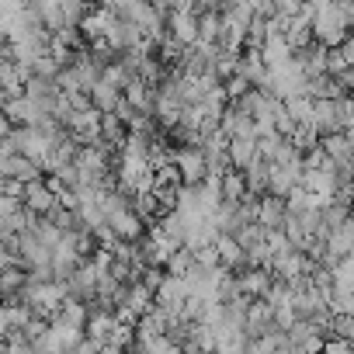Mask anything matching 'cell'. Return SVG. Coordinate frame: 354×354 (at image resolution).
<instances>
[{
	"label": "cell",
	"instance_id": "cell-18",
	"mask_svg": "<svg viewBox=\"0 0 354 354\" xmlns=\"http://www.w3.org/2000/svg\"><path fill=\"white\" fill-rule=\"evenodd\" d=\"M25 4L35 11V18L42 21V28H49V32L63 28V11H59V0H25Z\"/></svg>",
	"mask_w": 354,
	"mask_h": 354
},
{
	"label": "cell",
	"instance_id": "cell-15",
	"mask_svg": "<svg viewBox=\"0 0 354 354\" xmlns=\"http://www.w3.org/2000/svg\"><path fill=\"white\" fill-rule=\"evenodd\" d=\"M212 247H216V257H219V264H223V268H230V271L243 268V247L236 243V236H233V233H216Z\"/></svg>",
	"mask_w": 354,
	"mask_h": 354
},
{
	"label": "cell",
	"instance_id": "cell-14",
	"mask_svg": "<svg viewBox=\"0 0 354 354\" xmlns=\"http://www.w3.org/2000/svg\"><path fill=\"white\" fill-rule=\"evenodd\" d=\"M226 156H230V167L243 170L257 156V139L254 136H230L226 139Z\"/></svg>",
	"mask_w": 354,
	"mask_h": 354
},
{
	"label": "cell",
	"instance_id": "cell-22",
	"mask_svg": "<svg viewBox=\"0 0 354 354\" xmlns=\"http://www.w3.org/2000/svg\"><path fill=\"white\" fill-rule=\"evenodd\" d=\"M0 39H8V15L0 11Z\"/></svg>",
	"mask_w": 354,
	"mask_h": 354
},
{
	"label": "cell",
	"instance_id": "cell-1",
	"mask_svg": "<svg viewBox=\"0 0 354 354\" xmlns=\"http://www.w3.org/2000/svg\"><path fill=\"white\" fill-rule=\"evenodd\" d=\"M347 28H351V21L340 15V8L333 4H323L319 11H313V18H309V32H313V42H319V46H337V42H344L347 39Z\"/></svg>",
	"mask_w": 354,
	"mask_h": 354
},
{
	"label": "cell",
	"instance_id": "cell-17",
	"mask_svg": "<svg viewBox=\"0 0 354 354\" xmlns=\"http://www.w3.org/2000/svg\"><path fill=\"white\" fill-rule=\"evenodd\" d=\"M87 97H91V104L97 108V111H111L115 108V101L122 97V91L111 84V80H104V77H97L94 84H91V91H87Z\"/></svg>",
	"mask_w": 354,
	"mask_h": 354
},
{
	"label": "cell",
	"instance_id": "cell-21",
	"mask_svg": "<svg viewBox=\"0 0 354 354\" xmlns=\"http://www.w3.org/2000/svg\"><path fill=\"white\" fill-rule=\"evenodd\" d=\"M8 132H11V118H8L4 111H0V139H4Z\"/></svg>",
	"mask_w": 354,
	"mask_h": 354
},
{
	"label": "cell",
	"instance_id": "cell-7",
	"mask_svg": "<svg viewBox=\"0 0 354 354\" xmlns=\"http://www.w3.org/2000/svg\"><path fill=\"white\" fill-rule=\"evenodd\" d=\"M285 198L281 195H271V192H264V195H257V205H254V223H261L264 230H278L281 226V219H285Z\"/></svg>",
	"mask_w": 354,
	"mask_h": 354
},
{
	"label": "cell",
	"instance_id": "cell-12",
	"mask_svg": "<svg viewBox=\"0 0 354 354\" xmlns=\"http://www.w3.org/2000/svg\"><path fill=\"white\" fill-rule=\"evenodd\" d=\"M268 174H271V160L268 156H254L247 167H243V185H247V195H264L268 192Z\"/></svg>",
	"mask_w": 354,
	"mask_h": 354
},
{
	"label": "cell",
	"instance_id": "cell-8",
	"mask_svg": "<svg viewBox=\"0 0 354 354\" xmlns=\"http://www.w3.org/2000/svg\"><path fill=\"white\" fill-rule=\"evenodd\" d=\"M316 146H319V149L337 163V167L351 163V156H354V146H351V132H347V129H337V132L319 136V139H316Z\"/></svg>",
	"mask_w": 354,
	"mask_h": 354
},
{
	"label": "cell",
	"instance_id": "cell-4",
	"mask_svg": "<svg viewBox=\"0 0 354 354\" xmlns=\"http://www.w3.org/2000/svg\"><path fill=\"white\" fill-rule=\"evenodd\" d=\"M185 295H188V288H185V278L181 274H163V281L153 288V302L160 306V309H167L170 316H177L181 313V302H185Z\"/></svg>",
	"mask_w": 354,
	"mask_h": 354
},
{
	"label": "cell",
	"instance_id": "cell-20",
	"mask_svg": "<svg viewBox=\"0 0 354 354\" xmlns=\"http://www.w3.org/2000/svg\"><path fill=\"white\" fill-rule=\"evenodd\" d=\"M319 351L323 354H351L354 351V340H347V337H323V344H319Z\"/></svg>",
	"mask_w": 354,
	"mask_h": 354
},
{
	"label": "cell",
	"instance_id": "cell-10",
	"mask_svg": "<svg viewBox=\"0 0 354 354\" xmlns=\"http://www.w3.org/2000/svg\"><path fill=\"white\" fill-rule=\"evenodd\" d=\"M309 125L316 129V136H326V132H337V129H340V122H337V108H333V97H313Z\"/></svg>",
	"mask_w": 354,
	"mask_h": 354
},
{
	"label": "cell",
	"instance_id": "cell-5",
	"mask_svg": "<svg viewBox=\"0 0 354 354\" xmlns=\"http://www.w3.org/2000/svg\"><path fill=\"white\" fill-rule=\"evenodd\" d=\"M163 28L174 39H181L185 46H192L195 35H198V11L195 8H174V11L163 15Z\"/></svg>",
	"mask_w": 354,
	"mask_h": 354
},
{
	"label": "cell",
	"instance_id": "cell-13",
	"mask_svg": "<svg viewBox=\"0 0 354 354\" xmlns=\"http://www.w3.org/2000/svg\"><path fill=\"white\" fill-rule=\"evenodd\" d=\"M32 70H25L21 63H15L11 56L0 59V97H11V94H21L25 80H28Z\"/></svg>",
	"mask_w": 354,
	"mask_h": 354
},
{
	"label": "cell",
	"instance_id": "cell-6",
	"mask_svg": "<svg viewBox=\"0 0 354 354\" xmlns=\"http://www.w3.org/2000/svg\"><path fill=\"white\" fill-rule=\"evenodd\" d=\"M21 205L28 212H35V216H46L56 205V195H53V188L42 181V177H32V181H25V188H21Z\"/></svg>",
	"mask_w": 354,
	"mask_h": 354
},
{
	"label": "cell",
	"instance_id": "cell-3",
	"mask_svg": "<svg viewBox=\"0 0 354 354\" xmlns=\"http://www.w3.org/2000/svg\"><path fill=\"white\" fill-rule=\"evenodd\" d=\"M174 167H177L181 185H198L205 177V153H202V146H177L174 149Z\"/></svg>",
	"mask_w": 354,
	"mask_h": 354
},
{
	"label": "cell",
	"instance_id": "cell-2",
	"mask_svg": "<svg viewBox=\"0 0 354 354\" xmlns=\"http://www.w3.org/2000/svg\"><path fill=\"white\" fill-rule=\"evenodd\" d=\"M104 223L111 226V233L118 236V240H139L142 233H146V226H142V219L132 212V205L129 202H122V205H111V209H104Z\"/></svg>",
	"mask_w": 354,
	"mask_h": 354
},
{
	"label": "cell",
	"instance_id": "cell-19",
	"mask_svg": "<svg viewBox=\"0 0 354 354\" xmlns=\"http://www.w3.org/2000/svg\"><path fill=\"white\" fill-rule=\"evenodd\" d=\"M87 56L97 63V66H108L111 59H118V49L104 39V35H97V39H91V49H87Z\"/></svg>",
	"mask_w": 354,
	"mask_h": 354
},
{
	"label": "cell",
	"instance_id": "cell-9",
	"mask_svg": "<svg viewBox=\"0 0 354 354\" xmlns=\"http://www.w3.org/2000/svg\"><path fill=\"white\" fill-rule=\"evenodd\" d=\"M0 177L32 181V177H42V167H39L35 160H28L25 153H4V156H0Z\"/></svg>",
	"mask_w": 354,
	"mask_h": 354
},
{
	"label": "cell",
	"instance_id": "cell-16",
	"mask_svg": "<svg viewBox=\"0 0 354 354\" xmlns=\"http://www.w3.org/2000/svg\"><path fill=\"white\" fill-rule=\"evenodd\" d=\"M257 53H261V59H264L268 70H274V66H281V63L292 59V46L285 42V35H268V39L257 46Z\"/></svg>",
	"mask_w": 354,
	"mask_h": 354
},
{
	"label": "cell",
	"instance_id": "cell-11",
	"mask_svg": "<svg viewBox=\"0 0 354 354\" xmlns=\"http://www.w3.org/2000/svg\"><path fill=\"white\" fill-rule=\"evenodd\" d=\"M323 247H326V264H330L333 257L351 254V247H354V226H351V219H344L340 226H333V230L323 236Z\"/></svg>",
	"mask_w": 354,
	"mask_h": 354
}]
</instances>
